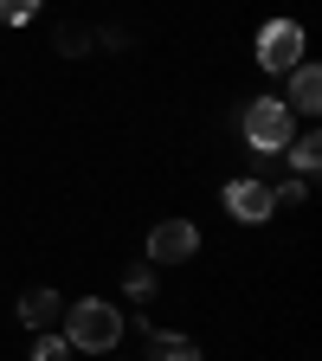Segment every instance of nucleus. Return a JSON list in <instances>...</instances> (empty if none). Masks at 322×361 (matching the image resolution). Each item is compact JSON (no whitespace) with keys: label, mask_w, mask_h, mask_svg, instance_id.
Listing matches in <instances>:
<instances>
[{"label":"nucleus","mask_w":322,"mask_h":361,"mask_svg":"<svg viewBox=\"0 0 322 361\" xmlns=\"http://www.w3.org/2000/svg\"><path fill=\"white\" fill-rule=\"evenodd\" d=\"M194 252H200V226L194 219H161V226H149V258L142 264H155V271L161 264H187Z\"/></svg>","instance_id":"4"},{"label":"nucleus","mask_w":322,"mask_h":361,"mask_svg":"<svg viewBox=\"0 0 322 361\" xmlns=\"http://www.w3.org/2000/svg\"><path fill=\"white\" fill-rule=\"evenodd\" d=\"M219 200H225V213L245 219V226H264L271 213H278V207H271V188H264V180H252V174H245V180H225Z\"/></svg>","instance_id":"5"},{"label":"nucleus","mask_w":322,"mask_h":361,"mask_svg":"<svg viewBox=\"0 0 322 361\" xmlns=\"http://www.w3.org/2000/svg\"><path fill=\"white\" fill-rule=\"evenodd\" d=\"M71 355H78V348H71L65 336H52V329H45V336L32 342V361H71Z\"/></svg>","instance_id":"12"},{"label":"nucleus","mask_w":322,"mask_h":361,"mask_svg":"<svg viewBox=\"0 0 322 361\" xmlns=\"http://www.w3.org/2000/svg\"><path fill=\"white\" fill-rule=\"evenodd\" d=\"M123 290H129L135 303H149V297H155V264H129V271H123Z\"/></svg>","instance_id":"11"},{"label":"nucleus","mask_w":322,"mask_h":361,"mask_svg":"<svg viewBox=\"0 0 322 361\" xmlns=\"http://www.w3.org/2000/svg\"><path fill=\"white\" fill-rule=\"evenodd\" d=\"M284 168H297L303 180L322 168V135L316 129H303V135H290V149H284Z\"/></svg>","instance_id":"9"},{"label":"nucleus","mask_w":322,"mask_h":361,"mask_svg":"<svg viewBox=\"0 0 322 361\" xmlns=\"http://www.w3.org/2000/svg\"><path fill=\"white\" fill-rule=\"evenodd\" d=\"M271 207H309V180H303V174L271 180Z\"/></svg>","instance_id":"10"},{"label":"nucleus","mask_w":322,"mask_h":361,"mask_svg":"<svg viewBox=\"0 0 322 361\" xmlns=\"http://www.w3.org/2000/svg\"><path fill=\"white\" fill-rule=\"evenodd\" d=\"M39 13V0H0V26H26Z\"/></svg>","instance_id":"13"},{"label":"nucleus","mask_w":322,"mask_h":361,"mask_svg":"<svg viewBox=\"0 0 322 361\" xmlns=\"http://www.w3.org/2000/svg\"><path fill=\"white\" fill-rule=\"evenodd\" d=\"M239 135L252 142V155H284L290 135H297V116H290L284 97H252L245 116H239Z\"/></svg>","instance_id":"2"},{"label":"nucleus","mask_w":322,"mask_h":361,"mask_svg":"<svg viewBox=\"0 0 322 361\" xmlns=\"http://www.w3.org/2000/svg\"><path fill=\"white\" fill-rule=\"evenodd\" d=\"M58 52H65V59H84V52H90V32L65 26V32H58Z\"/></svg>","instance_id":"14"},{"label":"nucleus","mask_w":322,"mask_h":361,"mask_svg":"<svg viewBox=\"0 0 322 361\" xmlns=\"http://www.w3.org/2000/svg\"><path fill=\"white\" fill-rule=\"evenodd\" d=\"M142 336H149V361H200V342H194V336H168V329H155V323H149Z\"/></svg>","instance_id":"8"},{"label":"nucleus","mask_w":322,"mask_h":361,"mask_svg":"<svg viewBox=\"0 0 322 361\" xmlns=\"http://www.w3.org/2000/svg\"><path fill=\"white\" fill-rule=\"evenodd\" d=\"M58 316H65V297H58L52 284H39V290L20 297V323H26V329H52Z\"/></svg>","instance_id":"7"},{"label":"nucleus","mask_w":322,"mask_h":361,"mask_svg":"<svg viewBox=\"0 0 322 361\" xmlns=\"http://www.w3.org/2000/svg\"><path fill=\"white\" fill-rule=\"evenodd\" d=\"M303 26L297 20H271L264 32H258V71H271V78H284V71H297L303 65Z\"/></svg>","instance_id":"3"},{"label":"nucleus","mask_w":322,"mask_h":361,"mask_svg":"<svg viewBox=\"0 0 322 361\" xmlns=\"http://www.w3.org/2000/svg\"><path fill=\"white\" fill-rule=\"evenodd\" d=\"M58 336L71 348H84V355H110L123 342V310L104 303V297H78V303H65V329Z\"/></svg>","instance_id":"1"},{"label":"nucleus","mask_w":322,"mask_h":361,"mask_svg":"<svg viewBox=\"0 0 322 361\" xmlns=\"http://www.w3.org/2000/svg\"><path fill=\"white\" fill-rule=\"evenodd\" d=\"M284 78H290V84H284L290 116H316V110H322V71L303 59V65H297V71H284Z\"/></svg>","instance_id":"6"}]
</instances>
